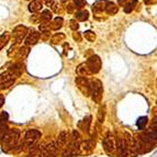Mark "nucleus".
Wrapping results in <instances>:
<instances>
[{"mask_svg": "<svg viewBox=\"0 0 157 157\" xmlns=\"http://www.w3.org/2000/svg\"><path fill=\"white\" fill-rule=\"evenodd\" d=\"M20 142V131L17 129H11L7 132L2 137V146L5 151H9L17 147V145Z\"/></svg>", "mask_w": 157, "mask_h": 157, "instance_id": "nucleus-1", "label": "nucleus"}, {"mask_svg": "<svg viewBox=\"0 0 157 157\" xmlns=\"http://www.w3.org/2000/svg\"><path fill=\"white\" fill-rule=\"evenodd\" d=\"M90 95L96 103H100L102 100V95H103V86L99 79L95 78L90 80Z\"/></svg>", "mask_w": 157, "mask_h": 157, "instance_id": "nucleus-2", "label": "nucleus"}, {"mask_svg": "<svg viewBox=\"0 0 157 157\" xmlns=\"http://www.w3.org/2000/svg\"><path fill=\"white\" fill-rule=\"evenodd\" d=\"M42 134L40 131L38 130H28L24 134L23 139V146H25L27 148H31L35 145L36 142L41 139Z\"/></svg>", "mask_w": 157, "mask_h": 157, "instance_id": "nucleus-3", "label": "nucleus"}, {"mask_svg": "<svg viewBox=\"0 0 157 157\" xmlns=\"http://www.w3.org/2000/svg\"><path fill=\"white\" fill-rule=\"evenodd\" d=\"M59 148L55 142H51L48 144L41 147V152H40V157H56L58 154Z\"/></svg>", "mask_w": 157, "mask_h": 157, "instance_id": "nucleus-4", "label": "nucleus"}, {"mask_svg": "<svg viewBox=\"0 0 157 157\" xmlns=\"http://www.w3.org/2000/svg\"><path fill=\"white\" fill-rule=\"evenodd\" d=\"M89 70L91 71V74H98L101 69V59L98 55H92L90 56L86 62Z\"/></svg>", "mask_w": 157, "mask_h": 157, "instance_id": "nucleus-5", "label": "nucleus"}, {"mask_svg": "<svg viewBox=\"0 0 157 157\" xmlns=\"http://www.w3.org/2000/svg\"><path fill=\"white\" fill-rule=\"evenodd\" d=\"M75 81H76L78 89L86 97H88L90 95V80H88L86 77H83V76H78V77H76Z\"/></svg>", "mask_w": 157, "mask_h": 157, "instance_id": "nucleus-6", "label": "nucleus"}, {"mask_svg": "<svg viewBox=\"0 0 157 157\" xmlns=\"http://www.w3.org/2000/svg\"><path fill=\"white\" fill-rule=\"evenodd\" d=\"M102 146H103L104 152L109 155L113 154V153L116 152V139H114V137L110 133L103 139V141H102Z\"/></svg>", "mask_w": 157, "mask_h": 157, "instance_id": "nucleus-7", "label": "nucleus"}, {"mask_svg": "<svg viewBox=\"0 0 157 157\" xmlns=\"http://www.w3.org/2000/svg\"><path fill=\"white\" fill-rule=\"evenodd\" d=\"M28 32V29L23 25H18L17 28H15L13 30V33H12V35H13V39H15V43H20L23 38L25 36Z\"/></svg>", "mask_w": 157, "mask_h": 157, "instance_id": "nucleus-8", "label": "nucleus"}, {"mask_svg": "<svg viewBox=\"0 0 157 157\" xmlns=\"http://www.w3.org/2000/svg\"><path fill=\"white\" fill-rule=\"evenodd\" d=\"M40 33L36 32V31H33L32 33H29V35L25 38L24 40V44L29 46V45H34L35 43L39 42V39H40Z\"/></svg>", "mask_w": 157, "mask_h": 157, "instance_id": "nucleus-9", "label": "nucleus"}, {"mask_svg": "<svg viewBox=\"0 0 157 157\" xmlns=\"http://www.w3.org/2000/svg\"><path fill=\"white\" fill-rule=\"evenodd\" d=\"M68 139H69V134L67 131H62L61 133H59L58 137H57V141H56V144L58 146V148H63L64 146L67 144L68 142Z\"/></svg>", "mask_w": 157, "mask_h": 157, "instance_id": "nucleus-10", "label": "nucleus"}, {"mask_svg": "<svg viewBox=\"0 0 157 157\" xmlns=\"http://www.w3.org/2000/svg\"><path fill=\"white\" fill-rule=\"evenodd\" d=\"M93 146H95V141L93 139H86V141H83L80 144V151H83V153H89L93 148Z\"/></svg>", "mask_w": 157, "mask_h": 157, "instance_id": "nucleus-11", "label": "nucleus"}, {"mask_svg": "<svg viewBox=\"0 0 157 157\" xmlns=\"http://www.w3.org/2000/svg\"><path fill=\"white\" fill-rule=\"evenodd\" d=\"M107 3H108L107 0H98V1H96V2L93 3L92 10H93L95 12H102V11L106 12Z\"/></svg>", "mask_w": 157, "mask_h": 157, "instance_id": "nucleus-12", "label": "nucleus"}, {"mask_svg": "<svg viewBox=\"0 0 157 157\" xmlns=\"http://www.w3.org/2000/svg\"><path fill=\"white\" fill-rule=\"evenodd\" d=\"M15 76L12 74L11 71H6V73H3V74L0 75V85H5L7 83H10L12 80H15Z\"/></svg>", "mask_w": 157, "mask_h": 157, "instance_id": "nucleus-13", "label": "nucleus"}, {"mask_svg": "<svg viewBox=\"0 0 157 157\" xmlns=\"http://www.w3.org/2000/svg\"><path fill=\"white\" fill-rule=\"evenodd\" d=\"M77 73L80 75V76H83V77H88L90 76L91 74V71L89 70L88 66H87L86 63H83V64H80L79 66L77 67Z\"/></svg>", "mask_w": 157, "mask_h": 157, "instance_id": "nucleus-14", "label": "nucleus"}, {"mask_svg": "<svg viewBox=\"0 0 157 157\" xmlns=\"http://www.w3.org/2000/svg\"><path fill=\"white\" fill-rule=\"evenodd\" d=\"M9 71H11L15 77H19V76L22 74V71H23V65H22L21 63H17V64H15V65H12L11 67H10Z\"/></svg>", "mask_w": 157, "mask_h": 157, "instance_id": "nucleus-15", "label": "nucleus"}, {"mask_svg": "<svg viewBox=\"0 0 157 157\" xmlns=\"http://www.w3.org/2000/svg\"><path fill=\"white\" fill-rule=\"evenodd\" d=\"M90 123H91V116H88L87 118H85L81 122H79V126L83 132H89V128H90Z\"/></svg>", "mask_w": 157, "mask_h": 157, "instance_id": "nucleus-16", "label": "nucleus"}, {"mask_svg": "<svg viewBox=\"0 0 157 157\" xmlns=\"http://www.w3.org/2000/svg\"><path fill=\"white\" fill-rule=\"evenodd\" d=\"M51 20H52V12H51L50 10H44V11L41 13V17H40V22H41V24L48 23Z\"/></svg>", "mask_w": 157, "mask_h": 157, "instance_id": "nucleus-17", "label": "nucleus"}, {"mask_svg": "<svg viewBox=\"0 0 157 157\" xmlns=\"http://www.w3.org/2000/svg\"><path fill=\"white\" fill-rule=\"evenodd\" d=\"M106 12H107V15H116V13H118V7H116V3L108 1L107 8H106Z\"/></svg>", "mask_w": 157, "mask_h": 157, "instance_id": "nucleus-18", "label": "nucleus"}, {"mask_svg": "<svg viewBox=\"0 0 157 157\" xmlns=\"http://www.w3.org/2000/svg\"><path fill=\"white\" fill-rule=\"evenodd\" d=\"M42 9V1L40 0H34L29 5V10L31 12H38Z\"/></svg>", "mask_w": 157, "mask_h": 157, "instance_id": "nucleus-19", "label": "nucleus"}, {"mask_svg": "<svg viewBox=\"0 0 157 157\" xmlns=\"http://www.w3.org/2000/svg\"><path fill=\"white\" fill-rule=\"evenodd\" d=\"M137 0H130L126 5L124 6V12L125 13H130V12H132L134 10V8L136 7V5H137Z\"/></svg>", "mask_w": 157, "mask_h": 157, "instance_id": "nucleus-20", "label": "nucleus"}, {"mask_svg": "<svg viewBox=\"0 0 157 157\" xmlns=\"http://www.w3.org/2000/svg\"><path fill=\"white\" fill-rule=\"evenodd\" d=\"M89 18V12L87 10H80L76 13V19L78 21H87Z\"/></svg>", "mask_w": 157, "mask_h": 157, "instance_id": "nucleus-21", "label": "nucleus"}, {"mask_svg": "<svg viewBox=\"0 0 157 157\" xmlns=\"http://www.w3.org/2000/svg\"><path fill=\"white\" fill-rule=\"evenodd\" d=\"M50 25H51V29H52V30L61 29V28H62V25H63V19L61 18V17H57V18L50 24Z\"/></svg>", "mask_w": 157, "mask_h": 157, "instance_id": "nucleus-22", "label": "nucleus"}, {"mask_svg": "<svg viewBox=\"0 0 157 157\" xmlns=\"http://www.w3.org/2000/svg\"><path fill=\"white\" fill-rule=\"evenodd\" d=\"M147 121H148L147 116H139L136 121L137 129H139V130H143V129L146 126V124H147Z\"/></svg>", "mask_w": 157, "mask_h": 157, "instance_id": "nucleus-23", "label": "nucleus"}, {"mask_svg": "<svg viewBox=\"0 0 157 157\" xmlns=\"http://www.w3.org/2000/svg\"><path fill=\"white\" fill-rule=\"evenodd\" d=\"M10 40V34L9 33H3V34H1L0 35V50L5 46V45L8 43V41Z\"/></svg>", "mask_w": 157, "mask_h": 157, "instance_id": "nucleus-24", "label": "nucleus"}, {"mask_svg": "<svg viewBox=\"0 0 157 157\" xmlns=\"http://www.w3.org/2000/svg\"><path fill=\"white\" fill-rule=\"evenodd\" d=\"M104 116H106V106H102V107L99 109V112H98V121H99V123H103Z\"/></svg>", "mask_w": 157, "mask_h": 157, "instance_id": "nucleus-25", "label": "nucleus"}, {"mask_svg": "<svg viewBox=\"0 0 157 157\" xmlns=\"http://www.w3.org/2000/svg\"><path fill=\"white\" fill-rule=\"evenodd\" d=\"M83 35H85V39L88 40L89 42H93L96 40V34L92 31H86Z\"/></svg>", "mask_w": 157, "mask_h": 157, "instance_id": "nucleus-26", "label": "nucleus"}, {"mask_svg": "<svg viewBox=\"0 0 157 157\" xmlns=\"http://www.w3.org/2000/svg\"><path fill=\"white\" fill-rule=\"evenodd\" d=\"M74 5L77 9H83L86 6V0H74Z\"/></svg>", "mask_w": 157, "mask_h": 157, "instance_id": "nucleus-27", "label": "nucleus"}, {"mask_svg": "<svg viewBox=\"0 0 157 157\" xmlns=\"http://www.w3.org/2000/svg\"><path fill=\"white\" fill-rule=\"evenodd\" d=\"M69 27H70V29L73 30V31H77L79 25H78V22L76 21V19H71V20L69 21Z\"/></svg>", "mask_w": 157, "mask_h": 157, "instance_id": "nucleus-28", "label": "nucleus"}, {"mask_svg": "<svg viewBox=\"0 0 157 157\" xmlns=\"http://www.w3.org/2000/svg\"><path fill=\"white\" fill-rule=\"evenodd\" d=\"M29 54V48L27 47V46H24V47H21L20 51H19V55H20L21 57H25Z\"/></svg>", "mask_w": 157, "mask_h": 157, "instance_id": "nucleus-29", "label": "nucleus"}, {"mask_svg": "<svg viewBox=\"0 0 157 157\" xmlns=\"http://www.w3.org/2000/svg\"><path fill=\"white\" fill-rule=\"evenodd\" d=\"M64 38H65V35H64V34H62V33H58V34H55V35L53 36L52 42H53V43H57V40H58V42H59V40H63Z\"/></svg>", "mask_w": 157, "mask_h": 157, "instance_id": "nucleus-30", "label": "nucleus"}, {"mask_svg": "<svg viewBox=\"0 0 157 157\" xmlns=\"http://www.w3.org/2000/svg\"><path fill=\"white\" fill-rule=\"evenodd\" d=\"M74 39L75 40H76V41H77V42H80V41H81V36H80V33H75V34H74Z\"/></svg>", "mask_w": 157, "mask_h": 157, "instance_id": "nucleus-31", "label": "nucleus"}, {"mask_svg": "<svg viewBox=\"0 0 157 157\" xmlns=\"http://www.w3.org/2000/svg\"><path fill=\"white\" fill-rule=\"evenodd\" d=\"M75 5H73V3H69L68 6H67V11L68 12H73L74 11V8H76V7H74Z\"/></svg>", "mask_w": 157, "mask_h": 157, "instance_id": "nucleus-32", "label": "nucleus"}, {"mask_svg": "<svg viewBox=\"0 0 157 157\" xmlns=\"http://www.w3.org/2000/svg\"><path fill=\"white\" fill-rule=\"evenodd\" d=\"M45 5L47 7H51L54 5V0H45Z\"/></svg>", "mask_w": 157, "mask_h": 157, "instance_id": "nucleus-33", "label": "nucleus"}, {"mask_svg": "<svg viewBox=\"0 0 157 157\" xmlns=\"http://www.w3.org/2000/svg\"><path fill=\"white\" fill-rule=\"evenodd\" d=\"M156 1L157 0H144V2H145L146 5H154Z\"/></svg>", "mask_w": 157, "mask_h": 157, "instance_id": "nucleus-34", "label": "nucleus"}, {"mask_svg": "<svg viewBox=\"0 0 157 157\" xmlns=\"http://www.w3.org/2000/svg\"><path fill=\"white\" fill-rule=\"evenodd\" d=\"M126 1H128V0H119V5H120V6H125V5H126ZM129 1H130V0H129Z\"/></svg>", "mask_w": 157, "mask_h": 157, "instance_id": "nucleus-35", "label": "nucleus"}]
</instances>
